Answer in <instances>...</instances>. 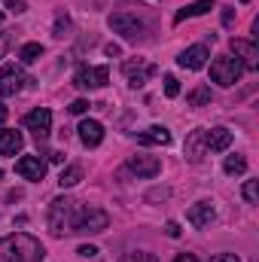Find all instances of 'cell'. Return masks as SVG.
I'll list each match as a JSON object with an SVG mask.
<instances>
[{"label": "cell", "instance_id": "obj_1", "mask_svg": "<svg viewBox=\"0 0 259 262\" xmlns=\"http://www.w3.org/2000/svg\"><path fill=\"white\" fill-rule=\"evenodd\" d=\"M43 256H46V247L28 232L0 238V262H43Z\"/></svg>", "mask_w": 259, "mask_h": 262}, {"label": "cell", "instance_id": "obj_2", "mask_svg": "<svg viewBox=\"0 0 259 262\" xmlns=\"http://www.w3.org/2000/svg\"><path fill=\"white\" fill-rule=\"evenodd\" d=\"M79 207H82V204H79L76 198H55V201L49 204V229H52L55 238L73 232V223H76Z\"/></svg>", "mask_w": 259, "mask_h": 262}, {"label": "cell", "instance_id": "obj_3", "mask_svg": "<svg viewBox=\"0 0 259 262\" xmlns=\"http://www.w3.org/2000/svg\"><path fill=\"white\" fill-rule=\"evenodd\" d=\"M107 226H110V213L107 210H101V207H79L73 232L76 235H101Z\"/></svg>", "mask_w": 259, "mask_h": 262}, {"label": "cell", "instance_id": "obj_4", "mask_svg": "<svg viewBox=\"0 0 259 262\" xmlns=\"http://www.w3.org/2000/svg\"><path fill=\"white\" fill-rule=\"evenodd\" d=\"M110 28H113L116 34H122L125 40H140L149 25H146L137 12H116V15H110Z\"/></svg>", "mask_w": 259, "mask_h": 262}, {"label": "cell", "instance_id": "obj_5", "mask_svg": "<svg viewBox=\"0 0 259 262\" xmlns=\"http://www.w3.org/2000/svg\"><path fill=\"white\" fill-rule=\"evenodd\" d=\"M241 73H244L241 61H238V58H229V55L213 58V64H210V79L220 82V85H235V82L241 79Z\"/></svg>", "mask_w": 259, "mask_h": 262}, {"label": "cell", "instance_id": "obj_6", "mask_svg": "<svg viewBox=\"0 0 259 262\" xmlns=\"http://www.w3.org/2000/svg\"><path fill=\"white\" fill-rule=\"evenodd\" d=\"M25 128L31 131L37 140H46V137H49V131H52V113H49L46 107L31 110V113L25 116Z\"/></svg>", "mask_w": 259, "mask_h": 262}, {"label": "cell", "instance_id": "obj_7", "mask_svg": "<svg viewBox=\"0 0 259 262\" xmlns=\"http://www.w3.org/2000/svg\"><path fill=\"white\" fill-rule=\"evenodd\" d=\"M73 82L79 89H104L110 82V70L107 67H82V70H76Z\"/></svg>", "mask_w": 259, "mask_h": 262}, {"label": "cell", "instance_id": "obj_8", "mask_svg": "<svg viewBox=\"0 0 259 262\" xmlns=\"http://www.w3.org/2000/svg\"><path fill=\"white\" fill-rule=\"evenodd\" d=\"M15 174L25 177V180L40 183V180L46 177V162H43L40 156H21V159L15 162Z\"/></svg>", "mask_w": 259, "mask_h": 262}, {"label": "cell", "instance_id": "obj_9", "mask_svg": "<svg viewBox=\"0 0 259 262\" xmlns=\"http://www.w3.org/2000/svg\"><path fill=\"white\" fill-rule=\"evenodd\" d=\"M25 82H28V79H25V73H21L15 64H9V67H3V70H0V95H3V98L18 95Z\"/></svg>", "mask_w": 259, "mask_h": 262}, {"label": "cell", "instance_id": "obj_10", "mask_svg": "<svg viewBox=\"0 0 259 262\" xmlns=\"http://www.w3.org/2000/svg\"><path fill=\"white\" fill-rule=\"evenodd\" d=\"M207 58H210V49H207L204 43H195V46H189V49L180 52L177 64L183 67V70H201V67L207 64Z\"/></svg>", "mask_w": 259, "mask_h": 262}, {"label": "cell", "instance_id": "obj_11", "mask_svg": "<svg viewBox=\"0 0 259 262\" xmlns=\"http://www.w3.org/2000/svg\"><path fill=\"white\" fill-rule=\"evenodd\" d=\"M125 168H128L131 174H137V177H156L162 171V162L156 156H131Z\"/></svg>", "mask_w": 259, "mask_h": 262}, {"label": "cell", "instance_id": "obj_12", "mask_svg": "<svg viewBox=\"0 0 259 262\" xmlns=\"http://www.w3.org/2000/svg\"><path fill=\"white\" fill-rule=\"evenodd\" d=\"M232 52H235V58L241 61V67H247V70L259 67V49H256V43H250V40H232Z\"/></svg>", "mask_w": 259, "mask_h": 262}, {"label": "cell", "instance_id": "obj_13", "mask_svg": "<svg viewBox=\"0 0 259 262\" xmlns=\"http://www.w3.org/2000/svg\"><path fill=\"white\" fill-rule=\"evenodd\" d=\"M183 152H186V159H189V162H201V159L207 156V140H204V128L192 131V134L186 137V146H183Z\"/></svg>", "mask_w": 259, "mask_h": 262}, {"label": "cell", "instance_id": "obj_14", "mask_svg": "<svg viewBox=\"0 0 259 262\" xmlns=\"http://www.w3.org/2000/svg\"><path fill=\"white\" fill-rule=\"evenodd\" d=\"M213 204L210 201H198V204H192L189 210H186V220L192 223L195 229H204V226H210V220H213Z\"/></svg>", "mask_w": 259, "mask_h": 262}, {"label": "cell", "instance_id": "obj_15", "mask_svg": "<svg viewBox=\"0 0 259 262\" xmlns=\"http://www.w3.org/2000/svg\"><path fill=\"white\" fill-rule=\"evenodd\" d=\"M76 131H79V140H82L85 146H98V143L104 140V125H101L98 119H82Z\"/></svg>", "mask_w": 259, "mask_h": 262}, {"label": "cell", "instance_id": "obj_16", "mask_svg": "<svg viewBox=\"0 0 259 262\" xmlns=\"http://www.w3.org/2000/svg\"><path fill=\"white\" fill-rule=\"evenodd\" d=\"M204 140H207V152H223V149L232 146V131L220 125V128L204 131Z\"/></svg>", "mask_w": 259, "mask_h": 262}, {"label": "cell", "instance_id": "obj_17", "mask_svg": "<svg viewBox=\"0 0 259 262\" xmlns=\"http://www.w3.org/2000/svg\"><path fill=\"white\" fill-rule=\"evenodd\" d=\"M137 143H143V146H168L171 143V131L162 128V125H149L146 131L137 134Z\"/></svg>", "mask_w": 259, "mask_h": 262}, {"label": "cell", "instance_id": "obj_18", "mask_svg": "<svg viewBox=\"0 0 259 262\" xmlns=\"http://www.w3.org/2000/svg\"><path fill=\"white\" fill-rule=\"evenodd\" d=\"M21 131H9V128H0V156H15L21 149Z\"/></svg>", "mask_w": 259, "mask_h": 262}, {"label": "cell", "instance_id": "obj_19", "mask_svg": "<svg viewBox=\"0 0 259 262\" xmlns=\"http://www.w3.org/2000/svg\"><path fill=\"white\" fill-rule=\"evenodd\" d=\"M122 70H125V76H128V82L134 85V89H137V85H143V82H146V76H153V73H156V67H153V64L143 67L140 61H137V64H134V61H125Z\"/></svg>", "mask_w": 259, "mask_h": 262}, {"label": "cell", "instance_id": "obj_20", "mask_svg": "<svg viewBox=\"0 0 259 262\" xmlns=\"http://www.w3.org/2000/svg\"><path fill=\"white\" fill-rule=\"evenodd\" d=\"M213 9V0H195L189 6H183L177 15H174V21H186V18H195V15H204V12H210Z\"/></svg>", "mask_w": 259, "mask_h": 262}, {"label": "cell", "instance_id": "obj_21", "mask_svg": "<svg viewBox=\"0 0 259 262\" xmlns=\"http://www.w3.org/2000/svg\"><path fill=\"white\" fill-rule=\"evenodd\" d=\"M40 55H43V46H40V43H25V46L18 49V58H21L25 64H34Z\"/></svg>", "mask_w": 259, "mask_h": 262}, {"label": "cell", "instance_id": "obj_22", "mask_svg": "<svg viewBox=\"0 0 259 262\" xmlns=\"http://www.w3.org/2000/svg\"><path fill=\"white\" fill-rule=\"evenodd\" d=\"M223 171H226V174H244V171H247V159H244V156H226Z\"/></svg>", "mask_w": 259, "mask_h": 262}, {"label": "cell", "instance_id": "obj_23", "mask_svg": "<svg viewBox=\"0 0 259 262\" xmlns=\"http://www.w3.org/2000/svg\"><path fill=\"white\" fill-rule=\"evenodd\" d=\"M79 180H82V168H79V165H70V168H64V171H61V177H58V183H61V186H76V183H79Z\"/></svg>", "mask_w": 259, "mask_h": 262}, {"label": "cell", "instance_id": "obj_24", "mask_svg": "<svg viewBox=\"0 0 259 262\" xmlns=\"http://www.w3.org/2000/svg\"><path fill=\"white\" fill-rule=\"evenodd\" d=\"M186 104H189V107H204V104H210V89H207V85H198L192 95L186 98Z\"/></svg>", "mask_w": 259, "mask_h": 262}, {"label": "cell", "instance_id": "obj_25", "mask_svg": "<svg viewBox=\"0 0 259 262\" xmlns=\"http://www.w3.org/2000/svg\"><path fill=\"white\" fill-rule=\"evenodd\" d=\"M256 195H259V183L256 180H247L244 183V201L247 204H256Z\"/></svg>", "mask_w": 259, "mask_h": 262}, {"label": "cell", "instance_id": "obj_26", "mask_svg": "<svg viewBox=\"0 0 259 262\" xmlns=\"http://www.w3.org/2000/svg\"><path fill=\"white\" fill-rule=\"evenodd\" d=\"M119 262H159L153 253H140V250H134V253H125Z\"/></svg>", "mask_w": 259, "mask_h": 262}, {"label": "cell", "instance_id": "obj_27", "mask_svg": "<svg viewBox=\"0 0 259 262\" xmlns=\"http://www.w3.org/2000/svg\"><path fill=\"white\" fill-rule=\"evenodd\" d=\"M165 95H168V98H177V95H180V82H177V76H165Z\"/></svg>", "mask_w": 259, "mask_h": 262}, {"label": "cell", "instance_id": "obj_28", "mask_svg": "<svg viewBox=\"0 0 259 262\" xmlns=\"http://www.w3.org/2000/svg\"><path fill=\"white\" fill-rule=\"evenodd\" d=\"M85 110H89V101H82V98H76V101L70 104V113H76V116H79V113H85Z\"/></svg>", "mask_w": 259, "mask_h": 262}, {"label": "cell", "instance_id": "obj_29", "mask_svg": "<svg viewBox=\"0 0 259 262\" xmlns=\"http://www.w3.org/2000/svg\"><path fill=\"white\" fill-rule=\"evenodd\" d=\"M6 9L18 15V12H25V0H6Z\"/></svg>", "mask_w": 259, "mask_h": 262}, {"label": "cell", "instance_id": "obj_30", "mask_svg": "<svg viewBox=\"0 0 259 262\" xmlns=\"http://www.w3.org/2000/svg\"><path fill=\"white\" fill-rule=\"evenodd\" d=\"M76 253H79V256H85V259H92V256L98 253V247H92V244H82V247H79Z\"/></svg>", "mask_w": 259, "mask_h": 262}, {"label": "cell", "instance_id": "obj_31", "mask_svg": "<svg viewBox=\"0 0 259 262\" xmlns=\"http://www.w3.org/2000/svg\"><path fill=\"white\" fill-rule=\"evenodd\" d=\"M67 28H70V21H67V18H58V21H55V37H64Z\"/></svg>", "mask_w": 259, "mask_h": 262}, {"label": "cell", "instance_id": "obj_32", "mask_svg": "<svg viewBox=\"0 0 259 262\" xmlns=\"http://www.w3.org/2000/svg\"><path fill=\"white\" fill-rule=\"evenodd\" d=\"M210 262H241V259H238L235 253H217V256H213Z\"/></svg>", "mask_w": 259, "mask_h": 262}, {"label": "cell", "instance_id": "obj_33", "mask_svg": "<svg viewBox=\"0 0 259 262\" xmlns=\"http://www.w3.org/2000/svg\"><path fill=\"white\" fill-rule=\"evenodd\" d=\"M165 232H168L171 238H177V235H180V226H177V223H168V226H165Z\"/></svg>", "mask_w": 259, "mask_h": 262}, {"label": "cell", "instance_id": "obj_34", "mask_svg": "<svg viewBox=\"0 0 259 262\" xmlns=\"http://www.w3.org/2000/svg\"><path fill=\"white\" fill-rule=\"evenodd\" d=\"M6 49H9V37H6V34H0V58L6 55Z\"/></svg>", "mask_w": 259, "mask_h": 262}, {"label": "cell", "instance_id": "obj_35", "mask_svg": "<svg viewBox=\"0 0 259 262\" xmlns=\"http://www.w3.org/2000/svg\"><path fill=\"white\" fill-rule=\"evenodd\" d=\"M174 262H198V259H195L192 253H180V256H177Z\"/></svg>", "mask_w": 259, "mask_h": 262}, {"label": "cell", "instance_id": "obj_36", "mask_svg": "<svg viewBox=\"0 0 259 262\" xmlns=\"http://www.w3.org/2000/svg\"><path fill=\"white\" fill-rule=\"evenodd\" d=\"M232 18H235V15H232V9H226V12H223V25H232Z\"/></svg>", "mask_w": 259, "mask_h": 262}, {"label": "cell", "instance_id": "obj_37", "mask_svg": "<svg viewBox=\"0 0 259 262\" xmlns=\"http://www.w3.org/2000/svg\"><path fill=\"white\" fill-rule=\"evenodd\" d=\"M104 52H107V55H119V52H122V49H119V46H113V43H110V46H107V49H104Z\"/></svg>", "mask_w": 259, "mask_h": 262}, {"label": "cell", "instance_id": "obj_38", "mask_svg": "<svg viewBox=\"0 0 259 262\" xmlns=\"http://www.w3.org/2000/svg\"><path fill=\"white\" fill-rule=\"evenodd\" d=\"M6 116H9V110H6V107H3V104H0V125H3V122H6Z\"/></svg>", "mask_w": 259, "mask_h": 262}, {"label": "cell", "instance_id": "obj_39", "mask_svg": "<svg viewBox=\"0 0 259 262\" xmlns=\"http://www.w3.org/2000/svg\"><path fill=\"white\" fill-rule=\"evenodd\" d=\"M241 3H250V0H241Z\"/></svg>", "mask_w": 259, "mask_h": 262}, {"label": "cell", "instance_id": "obj_40", "mask_svg": "<svg viewBox=\"0 0 259 262\" xmlns=\"http://www.w3.org/2000/svg\"><path fill=\"white\" fill-rule=\"evenodd\" d=\"M0 21H3V12H0Z\"/></svg>", "mask_w": 259, "mask_h": 262}]
</instances>
